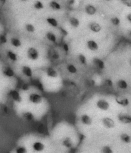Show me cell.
I'll use <instances>...</instances> for the list:
<instances>
[{
    "label": "cell",
    "mask_w": 131,
    "mask_h": 153,
    "mask_svg": "<svg viewBox=\"0 0 131 153\" xmlns=\"http://www.w3.org/2000/svg\"><path fill=\"white\" fill-rule=\"evenodd\" d=\"M47 75L50 78H57L58 76V72L52 67H49L46 70Z\"/></svg>",
    "instance_id": "obj_12"
},
{
    "label": "cell",
    "mask_w": 131,
    "mask_h": 153,
    "mask_svg": "<svg viewBox=\"0 0 131 153\" xmlns=\"http://www.w3.org/2000/svg\"><path fill=\"white\" fill-rule=\"evenodd\" d=\"M27 56L32 61H36L39 58L40 54L39 52L36 48L35 47H30L27 50Z\"/></svg>",
    "instance_id": "obj_1"
},
{
    "label": "cell",
    "mask_w": 131,
    "mask_h": 153,
    "mask_svg": "<svg viewBox=\"0 0 131 153\" xmlns=\"http://www.w3.org/2000/svg\"><path fill=\"white\" fill-rule=\"evenodd\" d=\"M10 95L11 96L12 98L13 99V100L18 102V103H21L22 101L21 96H20V95L18 91L11 90L10 91Z\"/></svg>",
    "instance_id": "obj_7"
},
{
    "label": "cell",
    "mask_w": 131,
    "mask_h": 153,
    "mask_svg": "<svg viewBox=\"0 0 131 153\" xmlns=\"http://www.w3.org/2000/svg\"><path fill=\"white\" fill-rule=\"evenodd\" d=\"M7 55L8 58L10 59V60L13 61H18V56L16 54V53L13 52L12 51H8Z\"/></svg>",
    "instance_id": "obj_27"
},
{
    "label": "cell",
    "mask_w": 131,
    "mask_h": 153,
    "mask_svg": "<svg viewBox=\"0 0 131 153\" xmlns=\"http://www.w3.org/2000/svg\"><path fill=\"white\" fill-rule=\"evenodd\" d=\"M120 139L124 143L129 144L131 142V137L127 133H122L120 135Z\"/></svg>",
    "instance_id": "obj_19"
},
{
    "label": "cell",
    "mask_w": 131,
    "mask_h": 153,
    "mask_svg": "<svg viewBox=\"0 0 131 153\" xmlns=\"http://www.w3.org/2000/svg\"><path fill=\"white\" fill-rule=\"evenodd\" d=\"M127 19L130 23H131V13H128L127 15Z\"/></svg>",
    "instance_id": "obj_41"
},
{
    "label": "cell",
    "mask_w": 131,
    "mask_h": 153,
    "mask_svg": "<svg viewBox=\"0 0 131 153\" xmlns=\"http://www.w3.org/2000/svg\"><path fill=\"white\" fill-rule=\"evenodd\" d=\"M46 20L48 24H49V25H50L52 27H57L58 26V20H56L55 18H53V17H48Z\"/></svg>",
    "instance_id": "obj_18"
},
{
    "label": "cell",
    "mask_w": 131,
    "mask_h": 153,
    "mask_svg": "<svg viewBox=\"0 0 131 153\" xmlns=\"http://www.w3.org/2000/svg\"><path fill=\"white\" fill-rule=\"evenodd\" d=\"M88 27H89V29L92 31L96 33H99L101 31V29H102V26H100V24H98V22L94 21L90 22L88 24Z\"/></svg>",
    "instance_id": "obj_5"
},
{
    "label": "cell",
    "mask_w": 131,
    "mask_h": 153,
    "mask_svg": "<svg viewBox=\"0 0 131 153\" xmlns=\"http://www.w3.org/2000/svg\"><path fill=\"white\" fill-rule=\"evenodd\" d=\"M30 102H32L33 104H40L42 102L43 98L41 95H38L37 93H31L29 96Z\"/></svg>",
    "instance_id": "obj_2"
},
{
    "label": "cell",
    "mask_w": 131,
    "mask_h": 153,
    "mask_svg": "<svg viewBox=\"0 0 131 153\" xmlns=\"http://www.w3.org/2000/svg\"><path fill=\"white\" fill-rule=\"evenodd\" d=\"M22 89L24 91H28L30 89V87L28 84H24L22 87Z\"/></svg>",
    "instance_id": "obj_39"
},
{
    "label": "cell",
    "mask_w": 131,
    "mask_h": 153,
    "mask_svg": "<svg viewBox=\"0 0 131 153\" xmlns=\"http://www.w3.org/2000/svg\"><path fill=\"white\" fill-rule=\"evenodd\" d=\"M111 22L112 24L114 25V26H118V25H120V20L119 18L117 17H112V18H111Z\"/></svg>",
    "instance_id": "obj_31"
},
{
    "label": "cell",
    "mask_w": 131,
    "mask_h": 153,
    "mask_svg": "<svg viewBox=\"0 0 131 153\" xmlns=\"http://www.w3.org/2000/svg\"><path fill=\"white\" fill-rule=\"evenodd\" d=\"M128 36L131 38V30L129 31V32H128Z\"/></svg>",
    "instance_id": "obj_42"
},
{
    "label": "cell",
    "mask_w": 131,
    "mask_h": 153,
    "mask_svg": "<svg viewBox=\"0 0 131 153\" xmlns=\"http://www.w3.org/2000/svg\"><path fill=\"white\" fill-rule=\"evenodd\" d=\"M46 37L49 41L52 42V43L56 42V34L51 31H49L46 33Z\"/></svg>",
    "instance_id": "obj_21"
},
{
    "label": "cell",
    "mask_w": 131,
    "mask_h": 153,
    "mask_svg": "<svg viewBox=\"0 0 131 153\" xmlns=\"http://www.w3.org/2000/svg\"><path fill=\"white\" fill-rule=\"evenodd\" d=\"M64 50H65V52L68 51V50H69V47H68V45L67 44H66V43H65V44L64 45Z\"/></svg>",
    "instance_id": "obj_40"
},
{
    "label": "cell",
    "mask_w": 131,
    "mask_h": 153,
    "mask_svg": "<svg viewBox=\"0 0 131 153\" xmlns=\"http://www.w3.org/2000/svg\"><path fill=\"white\" fill-rule=\"evenodd\" d=\"M22 116H23V117L26 120L29 121H32L33 119V118H34V115H33L31 112H24V113L22 114Z\"/></svg>",
    "instance_id": "obj_25"
},
{
    "label": "cell",
    "mask_w": 131,
    "mask_h": 153,
    "mask_svg": "<svg viewBox=\"0 0 131 153\" xmlns=\"http://www.w3.org/2000/svg\"><path fill=\"white\" fill-rule=\"evenodd\" d=\"M121 2L127 7H131V0H122Z\"/></svg>",
    "instance_id": "obj_34"
},
{
    "label": "cell",
    "mask_w": 131,
    "mask_h": 153,
    "mask_svg": "<svg viewBox=\"0 0 131 153\" xmlns=\"http://www.w3.org/2000/svg\"><path fill=\"white\" fill-rule=\"evenodd\" d=\"M102 122L103 125L108 129L113 128L114 127V126H115L114 121H113V119H112L111 118H110V117H104V118H103V119H102Z\"/></svg>",
    "instance_id": "obj_4"
},
{
    "label": "cell",
    "mask_w": 131,
    "mask_h": 153,
    "mask_svg": "<svg viewBox=\"0 0 131 153\" xmlns=\"http://www.w3.org/2000/svg\"><path fill=\"white\" fill-rule=\"evenodd\" d=\"M101 151H102V153H113L112 149L108 146H104Z\"/></svg>",
    "instance_id": "obj_32"
},
{
    "label": "cell",
    "mask_w": 131,
    "mask_h": 153,
    "mask_svg": "<svg viewBox=\"0 0 131 153\" xmlns=\"http://www.w3.org/2000/svg\"><path fill=\"white\" fill-rule=\"evenodd\" d=\"M62 144L63 146H65L66 148H70L72 146V140L70 137H66L64 139L63 142H62Z\"/></svg>",
    "instance_id": "obj_22"
},
{
    "label": "cell",
    "mask_w": 131,
    "mask_h": 153,
    "mask_svg": "<svg viewBox=\"0 0 131 153\" xmlns=\"http://www.w3.org/2000/svg\"><path fill=\"white\" fill-rule=\"evenodd\" d=\"M60 30L61 33H62V34H63V35H64V36H67L68 34L67 31H66L65 29H64V27H60Z\"/></svg>",
    "instance_id": "obj_35"
},
{
    "label": "cell",
    "mask_w": 131,
    "mask_h": 153,
    "mask_svg": "<svg viewBox=\"0 0 131 153\" xmlns=\"http://www.w3.org/2000/svg\"><path fill=\"white\" fill-rule=\"evenodd\" d=\"M49 6L54 10H59L61 9V5L56 1H51L49 3Z\"/></svg>",
    "instance_id": "obj_23"
},
{
    "label": "cell",
    "mask_w": 131,
    "mask_h": 153,
    "mask_svg": "<svg viewBox=\"0 0 131 153\" xmlns=\"http://www.w3.org/2000/svg\"><path fill=\"white\" fill-rule=\"evenodd\" d=\"M52 58L54 59H58L60 58V55L57 52H55L54 54H53V55H52Z\"/></svg>",
    "instance_id": "obj_38"
},
{
    "label": "cell",
    "mask_w": 131,
    "mask_h": 153,
    "mask_svg": "<svg viewBox=\"0 0 131 153\" xmlns=\"http://www.w3.org/2000/svg\"><path fill=\"white\" fill-rule=\"evenodd\" d=\"M25 29L28 33H33L35 31V27L34 25L31 24V23H28L25 25Z\"/></svg>",
    "instance_id": "obj_26"
},
{
    "label": "cell",
    "mask_w": 131,
    "mask_h": 153,
    "mask_svg": "<svg viewBox=\"0 0 131 153\" xmlns=\"http://www.w3.org/2000/svg\"><path fill=\"white\" fill-rule=\"evenodd\" d=\"M81 121L86 126H90L92 124V119L87 114H83L81 116Z\"/></svg>",
    "instance_id": "obj_8"
},
{
    "label": "cell",
    "mask_w": 131,
    "mask_h": 153,
    "mask_svg": "<svg viewBox=\"0 0 131 153\" xmlns=\"http://www.w3.org/2000/svg\"><path fill=\"white\" fill-rule=\"evenodd\" d=\"M85 12L87 13L89 15H94L96 13V8L95 6H94L93 4H87L86 6H85Z\"/></svg>",
    "instance_id": "obj_9"
},
{
    "label": "cell",
    "mask_w": 131,
    "mask_h": 153,
    "mask_svg": "<svg viewBox=\"0 0 131 153\" xmlns=\"http://www.w3.org/2000/svg\"><path fill=\"white\" fill-rule=\"evenodd\" d=\"M93 62L94 63V64L96 65L97 67L100 70H102V69H104L105 68V63L102 59L99 58H97V57H95L93 59Z\"/></svg>",
    "instance_id": "obj_15"
},
{
    "label": "cell",
    "mask_w": 131,
    "mask_h": 153,
    "mask_svg": "<svg viewBox=\"0 0 131 153\" xmlns=\"http://www.w3.org/2000/svg\"><path fill=\"white\" fill-rule=\"evenodd\" d=\"M67 70L68 71V72L72 74H74V73H76L78 72V70H77V68L76 67L74 64H69L67 66Z\"/></svg>",
    "instance_id": "obj_28"
},
{
    "label": "cell",
    "mask_w": 131,
    "mask_h": 153,
    "mask_svg": "<svg viewBox=\"0 0 131 153\" xmlns=\"http://www.w3.org/2000/svg\"><path fill=\"white\" fill-rule=\"evenodd\" d=\"M96 107L101 110H104V111H106V110H109L110 107V105L108 101L105 100L104 99H100L96 102Z\"/></svg>",
    "instance_id": "obj_3"
},
{
    "label": "cell",
    "mask_w": 131,
    "mask_h": 153,
    "mask_svg": "<svg viewBox=\"0 0 131 153\" xmlns=\"http://www.w3.org/2000/svg\"><path fill=\"white\" fill-rule=\"evenodd\" d=\"M115 100L118 104H119L120 105L123 106V107H127L129 105V100L127 98L118 96V97L116 98Z\"/></svg>",
    "instance_id": "obj_10"
},
{
    "label": "cell",
    "mask_w": 131,
    "mask_h": 153,
    "mask_svg": "<svg viewBox=\"0 0 131 153\" xmlns=\"http://www.w3.org/2000/svg\"><path fill=\"white\" fill-rule=\"evenodd\" d=\"M106 84L108 86H110V87L112 86V85H113L112 81L111 80H110V79H107V80H106Z\"/></svg>",
    "instance_id": "obj_36"
},
{
    "label": "cell",
    "mask_w": 131,
    "mask_h": 153,
    "mask_svg": "<svg viewBox=\"0 0 131 153\" xmlns=\"http://www.w3.org/2000/svg\"><path fill=\"white\" fill-rule=\"evenodd\" d=\"M130 64H131V61H130Z\"/></svg>",
    "instance_id": "obj_44"
},
{
    "label": "cell",
    "mask_w": 131,
    "mask_h": 153,
    "mask_svg": "<svg viewBox=\"0 0 131 153\" xmlns=\"http://www.w3.org/2000/svg\"><path fill=\"white\" fill-rule=\"evenodd\" d=\"M0 40H1V42H2V43H6V41H7L6 38L5 37V36H4V35H2V36H0Z\"/></svg>",
    "instance_id": "obj_37"
},
{
    "label": "cell",
    "mask_w": 131,
    "mask_h": 153,
    "mask_svg": "<svg viewBox=\"0 0 131 153\" xmlns=\"http://www.w3.org/2000/svg\"><path fill=\"white\" fill-rule=\"evenodd\" d=\"M69 23L70 24V25L72 26V27H75V28L78 27L79 26V25H80L79 20L78 19V18H76V17H70Z\"/></svg>",
    "instance_id": "obj_16"
},
{
    "label": "cell",
    "mask_w": 131,
    "mask_h": 153,
    "mask_svg": "<svg viewBox=\"0 0 131 153\" xmlns=\"http://www.w3.org/2000/svg\"><path fill=\"white\" fill-rule=\"evenodd\" d=\"M118 120L124 124H130L131 123V116L128 115L120 114L118 117Z\"/></svg>",
    "instance_id": "obj_11"
},
{
    "label": "cell",
    "mask_w": 131,
    "mask_h": 153,
    "mask_svg": "<svg viewBox=\"0 0 131 153\" xmlns=\"http://www.w3.org/2000/svg\"><path fill=\"white\" fill-rule=\"evenodd\" d=\"M117 86L121 89H126L128 87V84L127 82L125 80L120 79L117 82Z\"/></svg>",
    "instance_id": "obj_17"
},
{
    "label": "cell",
    "mask_w": 131,
    "mask_h": 153,
    "mask_svg": "<svg viewBox=\"0 0 131 153\" xmlns=\"http://www.w3.org/2000/svg\"><path fill=\"white\" fill-rule=\"evenodd\" d=\"M22 72L28 77H32L33 76V70L29 66H23L22 68Z\"/></svg>",
    "instance_id": "obj_13"
},
{
    "label": "cell",
    "mask_w": 131,
    "mask_h": 153,
    "mask_svg": "<svg viewBox=\"0 0 131 153\" xmlns=\"http://www.w3.org/2000/svg\"><path fill=\"white\" fill-rule=\"evenodd\" d=\"M0 20H1V16H0Z\"/></svg>",
    "instance_id": "obj_43"
},
{
    "label": "cell",
    "mask_w": 131,
    "mask_h": 153,
    "mask_svg": "<svg viewBox=\"0 0 131 153\" xmlns=\"http://www.w3.org/2000/svg\"><path fill=\"white\" fill-rule=\"evenodd\" d=\"M45 148V146L44 144L40 142H35L33 144V149L35 151L41 152L44 151Z\"/></svg>",
    "instance_id": "obj_14"
},
{
    "label": "cell",
    "mask_w": 131,
    "mask_h": 153,
    "mask_svg": "<svg viewBox=\"0 0 131 153\" xmlns=\"http://www.w3.org/2000/svg\"><path fill=\"white\" fill-rule=\"evenodd\" d=\"M10 42L12 43V45L15 47H20L22 45V42L19 39L17 38H12L11 40H10Z\"/></svg>",
    "instance_id": "obj_20"
},
{
    "label": "cell",
    "mask_w": 131,
    "mask_h": 153,
    "mask_svg": "<svg viewBox=\"0 0 131 153\" xmlns=\"http://www.w3.org/2000/svg\"><path fill=\"white\" fill-rule=\"evenodd\" d=\"M3 73L6 76H7V77H12L14 76V70L10 67H6V68L4 69Z\"/></svg>",
    "instance_id": "obj_24"
},
{
    "label": "cell",
    "mask_w": 131,
    "mask_h": 153,
    "mask_svg": "<svg viewBox=\"0 0 131 153\" xmlns=\"http://www.w3.org/2000/svg\"><path fill=\"white\" fill-rule=\"evenodd\" d=\"M87 48L91 51H97L98 50V43L94 40H89L86 42Z\"/></svg>",
    "instance_id": "obj_6"
},
{
    "label": "cell",
    "mask_w": 131,
    "mask_h": 153,
    "mask_svg": "<svg viewBox=\"0 0 131 153\" xmlns=\"http://www.w3.org/2000/svg\"><path fill=\"white\" fill-rule=\"evenodd\" d=\"M78 59H79V62L83 65H86L87 64L86 57L82 54H79V56H78Z\"/></svg>",
    "instance_id": "obj_29"
},
{
    "label": "cell",
    "mask_w": 131,
    "mask_h": 153,
    "mask_svg": "<svg viewBox=\"0 0 131 153\" xmlns=\"http://www.w3.org/2000/svg\"><path fill=\"white\" fill-rule=\"evenodd\" d=\"M16 153H28V151L24 147H19L16 149Z\"/></svg>",
    "instance_id": "obj_33"
},
{
    "label": "cell",
    "mask_w": 131,
    "mask_h": 153,
    "mask_svg": "<svg viewBox=\"0 0 131 153\" xmlns=\"http://www.w3.org/2000/svg\"><path fill=\"white\" fill-rule=\"evenodd\" d=\"M44 6L43 3L40 1H36L34 3V8L36 10H42L44 8Z\"/></svg>",
    "instance_id": "obj_30"
}]
</instances>
